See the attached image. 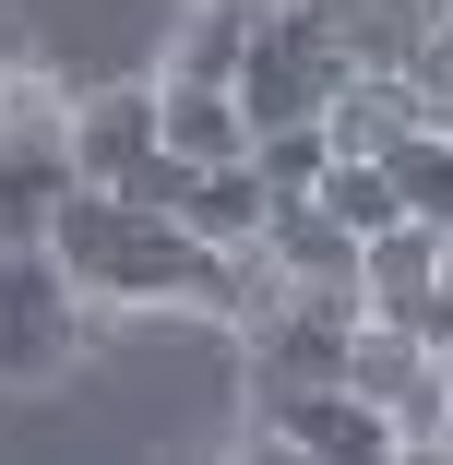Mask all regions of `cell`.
<instances>
[{"mask_svg": "<svg viewBox=\"0 0 453 465\" xmlns=\"http://www.w3.org/2000/svg\"><path fill=\"white\" fill-rule=\"evenodd\" d=\"M251 36H262V0H192V25L167 36V84H239Z\"/></svg>", "mask_w": 453, "mask_h": 465, "instance_id": "7", "label": "cell"}, {"mask_svg": "<svg viewBox=\"0 0 453 465\" xmlns=\"http://www.w3.org/2000/svg\"><path fill=\"white\" fill-rule=\"evenodd\" d=\"M441 120H453V108H441Z\"/></svg>", "mask_w": 453, "mask_h": 465, "instance_id": "12", "label": "cell"}, {"mask_svg": "<svg viewBox=\"0 0 453 465\" xmlns=\"http://www.w3.org/2000/svg\"><path fill=\"white\" fill-rule=\"evenodd\" d=\"M358 287H370V311H382V322H406V334L453 346V227H429V215L370 227V262H358Z\"/></svg>", "mask_w": 453, "mask_h": 465, "instance_id": "5", "label": "cell"}, {"mask_svg": "<svg viewBox=\"0 0 453 465\" xmlns=\"http://www.w3.org/2000/svg\"><path fill=\"white\" fill-rule=\"evenodd\" d=\"M262 13H346V0H262Z\"/></svg>", "mask_w": 453, "mask_h": 465, "instance_id": "11", "label": "cell"}, {"mask_svg": "<svg viewBox=\"0 0 453 465\" xmlns=\"http://www.w3.org/2000/svg\"><path fill=\"white\" fill-rule=\"evenodd\" d=\"M322 203H334L358 239H370V227L406 215V179H394V155H334V167H322Z\"/></svg>", "mask_w": 453, "mask_h": 465, "instance_id": "10", "label": "cell"}, {"mask_svg": "<svg viewBox=\"0 0 453 465\" xmlns=\"http://www.w3.org/2000/svg\"><path fill=\"white\" fill-rule=\"evenodd\" d=\"M72 192H84L72 84H48L36 60H13V72H0V239H48Z\"/></svg>", "mask_w": 453, "mask_h": 465, "instance_id": "1", "label": "cell"}, {"mask_svg": "<svg viewBox=\"0 0 453 465\" xmlns=\"http://www.w3.org/2000/svg\"><path fill=\"white\" fill-rule=\"evenodd\" d=\"M167 84V72H155ZM251 108H239V84H167V143L192 155V167H227V155H251Z\"/></svg>", "mask_w": 453, "mask_h": 465, "instance_id": "8", "label": "cell"}, {"mask_svg": "<svg viewBox=\"0 0 453 465\" xmlns=\"http://www.w3.org/2000/svg\"><path fill=\"white\" fill-rule=\"evenodd\" d=\"M227 453H406V418L370 382H299L275 406H251Z\"/></svg>", "mask_w": 453, "mask_h": 465, "instance_id": "4", "label": "cell"}, {"mask_svg": "<svg viewBox=\"0 0 453 465\" xmlns=\"http://www.w3.org/2000/svg\"><path fill=\"white\" fill-rule=\"evenodd\" d=\"M96 299H84V274L48 251V239H0V394L25 382H60V370L96 346Z\"/></svg>", "mask_w": 453, "mask_h": 465, "instance_id": "2", "label": "cell"}, {"mask_svg": "<svg viewBox=\"0 0 453 465\" xmlns=\"http://www.w3.org/2000/svg\"><path fill=\"white\" fill-rule=\"evenodd\" d=\"M72 155H84V179L155 192V203H179V179H192V155L167 143V84H96V96H72Z\"/></svg>", "mask_w": 453, "mask_h": 465, "instance_id": "3", "label": "cell"}, {"mask_svg": "<svg viewBox=\"0 0 453 465\" xmlns=\"http://www.w3.org/2000/svg\"><path fill=\"white\" fill-rule=\"evenodd\" d=\"M262 262H275L287 287H310V299H370V287H358L370 239H358L322 192H287V203H275V227H262Z\"/></svg>", "mask_w": 453, "mask_h": 465, "instance_id": "6", "label": "cell"}, {"mask_svg": "<svg viewBox=\"0 0 453 465\" xmlns=\"http://www.w3.org/2000/svg\"><path fill=\"white\" fill-rule=\"evenodd\" d=\"M394 179H406V215L453 227V120H441V108H429L406 143H394Z\"/></svg>", "mask_w": 453, "mask_h": 465, "instance_id": "9", "label": "cell"}]
</instances>
